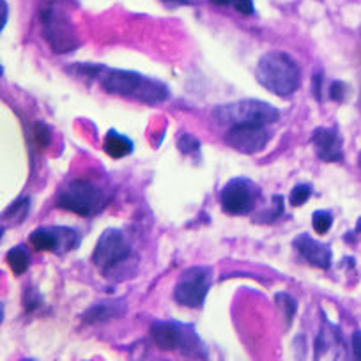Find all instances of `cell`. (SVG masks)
<instances>
[{
  "instance_id": "cell-14",
  "label": "cell",
  "mask_w": 361,
  "mask_h": 361,
  "mask_svg": "<svg viewBox=\"0 0 361 361\" xmlns=\"http://www.w3.org/2000/svg\"><path fill=\"white\" fill-rule=\"evenodd\" d=\"M125 312V299H105V301H99V303L87 308L82 315V321L87 322V324H101V322H108L112 319L120 317Z\"/></svg>"
},
{
  "instance_id": "cell-26",
  "label": "cell",
  "mask_w": 361,
  "mask_h": 361,
  "mask_svg": "<svg viewBox=\"0 0 361 361\" xmlns=\"http://www.w3.org/2000/svg\"><path fill=\"white\" fill-rule=\"evenodd\" d=\"M353 349H354V357H356V360H361V331H354Z\"/></svg>"
},
{
  "instance_id": "cell-3",
  "label": "cell",
  "mask_w": 361,
  "mask_h": 361,
  "mask_svg": "<svg viewBox=\"0 0 361 361\" xmlns=\"http://www.w3.org/2000/svg\"><path fill=\"white\" fill-rule=\"evenodd\" d=\"M215 117L222 125L267 126L278 119V110L267 103L257 101V99H241V101L215 108Z\"/></svg>"
},
{
  "instance_id": "cell-27",
  "label": "cell",
  "mask_w": 361,
  "mask_h": 361,
  "mask_svg": "<svg viewBox=\"0 0 361 361\" xmlns=\"http://www.w3.org/2000/svg\"><path fill=\"white\" fill-rule=\"evenodd\" d=\"M312 85H314V94L315 98L321 101L322 94H321V89H322V75H314V78H312Z\"/></svg>"
},
{
  "instance_id": "cell-22",
  "label": "cell",
  "mask_w": 361,
  "mask_h": 361,
  "mask_svg": "<svg viewBox=\"0 0 361 361\" xmlns=\"http://www.w3.org/2000/svg\"><path fill=\"white\" fill-rule=\"evenodd\" d=\"M34 137H36V142L41 147H46L51 140V133L44 122H36V126H34Z\"/></svg>"
},
{
  "instance_id": "cell-2",
  "label": "cell",
  "mask_w": 361,
  "mask_h": 361,
  "mask_svg": "<svg viewBox=\"0 0 361 361\" xmlns=\"http://www.w3.org/2000/svg\"><path fill=\"white\" fill-rule=\"evenodd\" d=\"M298 64L284 51L266 53L257 64V80L266 91L277 96H291L299 87Z\"/></svg>"
},
{
  "instance_id": "cell-5",
  "label": "cell",
  "mask_w": 361,
  "mask_h": 361,
  "mask_svg": "<svg viewBox=\"0 0 361 361\" xmlns=\"http://www.w3.org/2000/svg\"><path fill=\"white\" fill-rule=\"evenodd\" d=\"M44 39L57 53H68L78 46V36L71 20L55 8H46L41 13Z\"/></svg>"
},
{
  "instance_id": "cell-28",
  "label": "cell",
  "mask_w": 361,
  "mask_h": 361,
  "mask_svg": "<svg viewBox=\"0 0 361 361\" xmlns=\"http://www.w3.org/2000/svg\"><path fill=\"white\" fill-rule=\"evenodd\" d=\"M0 6H2V22H0V29L4 30L6 23H8V2H6V0H0Z\"/></svg>"
},
{
  "instance_id": "cell-16",
  "label": "cell",
  "mask_w": 361,
  "mask_h": 361,
  "mask_svg": "<svg viewBox=\"0 0 361 361\" xmlns=\"http://www.w3.org/2000/svg\"><path fill=\"white\" fill-rule=\"evenodd\" d=\"M30 211V198L22 197L16 202H13L8 209L2 215V223L6 225H16V223H22L27 218Z\"/></svg>"
},
{
  "instance_id": "cell-17",
  "label": "cell",
  "mask_w": 361,
  "mask_h": 361,
  "mask_svg": "<svg viewBox=\"0 0 361 361\" xmlns=\"http://www.w3.org/2000/svg\"><path fill=\"white\" fill-rule=\"evenodd\" d=\"M8 264L9 267L13 270L15 274H23L30 266V253L27 250V246L18 245V246H13L11 250L8 252Z\"/></svg>"
},
{
  "instance_id": "cell-21",
  "label": "cell",
  "mask_w": 361,
  "mask_h": 361,
  "mask_svg": "<svg viewBox=\"0 0 361 361\" xmlns=\"http://www.w3.org/2000/svg\"><path fill=\"white\" fill-rule=\"evenodd\" d=\"M177 147L184 154H198L201 151V142L194 135H183L177 140Z\"/></svg>"
},
{
  "instance_id": "cell-19",
  "label": "cell",
  "mask_w": 361,
  "mask_h": 361,
  "mask_svg": "<svg viewBox=\"0 0 361 361\" xmlns=\"http://www.w3.org/2000/svg\"><path fill=\"white\" fill-rule=\"evenodd\" d=\"M312 225H314L315 232L317 234H326L329 232L333 225V216L329 211H315L312 215Z\"/></svg>"
},
{
  "instance_id": "cell-30",
  "label": "cell",
  "mask_w": 361,
  "mask_h": 361,
  "mask_svg": "<svg viewBox=\"0 0 361 361\" xmlns=\"http://www.w3.org/2000/svg\"><path fill=\"white\" fill-rule=\"evenodd\" d=\"M163 2H172V4H190V0H163Z\"/></svg>"
},
{
  "instance_id": "cell-4",
  "label": "cell",
  "mask_w": 361,
  "mask_h": 361,
  "mask_svg": "<svg viewBox=\"0 0 361 361\" xmlns=\"http://www.w3.org/2000/svg\"><path fill=\"white\" fill-rule=\"evenodd\" d=\"M55 204L57 208L75 213V215L92 216L101 209L103 191L89 181L75 179L58 191Z\"/></svg>"
},
{
  "instance_id": "cell-31",
  "label": "cell",
  "mask_w": 361,
  "mask_h": 361,
  "mask_svg": "<svg viewBox=\"0 0 361 361\" xmlns=\"http://www.w3.org/2000/svg\"><path fill=\"white\" fill-rule=\"evenodd\" d=\"M360 167H361V156H360Z\"/></svg>"
},
{
  "instance_id": "cell-20",
  "label": "cell",
  "mask_w": 361,
  "mask_h": 361,
  "mask_svg": "<svg viewBox=\"0 0 361 361\" xmlns=\"http://www.w3.org/2000/svg\"><path fill=\"white\" fill-rule=\"evenodd\" d=\"M277 303L280 305L281 310H284L285 322H287V324H291L292 319H294L296 310H298V303L294 301V298H291L289 294H278L277 296Z\"/></svg>"
},
{
  "instance_id": "cell-1",
  "label": "cell",
  "mask_w": 361,
  "mask_h": 361,
  "mask_svg": "<svg viewBox=\"0 0 361 361\" xmlns=\"http://www.w3.org/2000/svg\"><path fill=\"white\" fill-rule=\"evenodd\" d=\"M80 68H84L85 75L96 78L101 89H105L110 94L139 99L147 105H156V103L165 101L168 98L167 85L149 77H144L137 71L108 70V68L101 66Z\"/></svg>"
},
{
  "instance_id": "cell-13",
  "label": "cell",
  "mask_w": 361,
  "mask_h": 361,
  "mask_svg": "<svg viewBox=\"0 0 361 361\" xmlns=\"http://www.w3.org/2000/svg\"><path fill=\"white\" fill-rule=\"evenodd\" d=\"M314 146L317 149V156L322 161H340L343 158V140L335 128H317L312 135Z\"/></svg>"
},
{
  "instance_id": "cell-8",
  "label": "cell",
  "mask_w": 361,
  "mask_h": 361,
  "mask_svg": "<svg viewBox=\"0 0 361 361\" xmlns=\"http://www.w3.org/2000/svg\"><path fill=\"white\" fill-rule=\"evenodd\" d=\"M32 246L41 252L68 253L78 248L80 245V234L70 227H37L29 236Z\"/></svg>"
},
{
  "instance_id": "cell-10",
  "label": "cell",
  "mask_w": 361,
  "mask_h": 361,
  "mask_svg": "<svg viewBox=\"0 0 361 361\" xmlns=\"http://www.w3.org/2000/svg\"><path fill=\"white\" fill-rule=\"evenodd\" d=\"M270 133L260 125H237L230 126L225 135V142L239 153L255 154L266 147Z\"/></svg>"
},
{
  "instance_id": "cell-25",
  "label": "cell",
  "mask_w": 361,
  "mask_h": 361,
  "mask_svg": "<svg viewBox=\"0 0 361 361\" xmlns=\"http://www.w3.org/2000/svg\"><path fill=\"white\" fill-rule=\"evenodd\" d=\"M23 303H25V308L27 310H36L37 305L41 303V296L37 294L36 291H32V289H29V291L25 292V298H23Z\"/></svg>"
},
{
  "instance_id": "cell-9",
  "label": "cell",
  "mask_w": 361,
  "mask_h": 361,
  "mask_svg": "<svg viewBox=\"0 0 361 361\" xmlns=\"http://www.w3.org/2000/svg\"><path fill=\"white\" fill-rule=\"evenodd\" d=\"M257 195H259V190H257V186L250 179H230L229 183L225 184V188L222 190L223 211L234 216L248 215L255 208Z\"/></svg>"
},
{
  "instance_id": "cell-6",
  "label": "cell",
  "mask_w": 361,
  "mask_h": 361,
  "mask_svg": "<svg viewBox=\"0 0 361 361\" xmlns=\"http://www.w3.org/2000/svg\"><path fill=\"white\" fill-rule=\"evenodd\" d=\"M129 255H132V245L126 239L125 232L119 229H106L96 243L92 262L101 271H108L125 262Z\"/></svg>"
},
{
  "instance_id": "cell-12",
  "label": "cell",
  "mask_w": 361,
  "mask_h": 361,
  "mask_svg": "<svg viewBox=\"0 0 361 361\" xmlns=\"http://www.w3.org/2000/svg\"><path fill=\"white\" fill-rule=\"evenodd\" d=\"M294 248L298 250L299 255L303 257L308 264L321 270H328L331 266V248L324 243H319L308 234H301L294 239Z\"/></svg>"
},
{
  "instance_id": "cell-18",
  "label": "cell",
  "mask_w": 361,
  "mask_h": 361,
  "mask_svg": "<svg viewBox=\"0 0 361 361\" xmlns=\"http://www.w3.org/2000/svg\"><path fill=\"white\" fill-rule=\"evenodd\" d=\"M310 195H312L310 184H298V186L292 188L291 195H289V204L294 205V208H299V205H303L305 202L310 198Z\"/></svg>"
},
{
  "instance_id": "cell-24",
  "label": "cell",
  "mask_w": 361,
  "mask_h": 361,
  "mask_svg": "<svg viewBox=\"0 0 361 361\" xmlns=\"http://www.w3.org/2000/svg\"><path fill=\"white\" fill-rule=\"evenodd\" d=\"M234 9L241 15H253L255 13V8H253V0H234L232 2Z\"/></svg>"
},
{
  "instance_id": "cell-7",
  "label": "cell",
  "mask_w": 361,
  "mask_h": 361,
  "mask_svg": "<svg viewBox=\"0 0 361 361\" xmlns=\"http://www.w3.org/2000/svg\"><path fill=\"white\" fill-rule=\"evenodd\" d=\"M211 287V274L205 267H190L179 278L174 291V299L188 308H198L204 305L205 296Z\"/></svg>"
},
{
  "instance_id": "cell-29",
  "label": "cell",
  "mask_w": 361,
  "mask_h": 361,
  "mask_svg": "<svg viewBox=\"0 0 361 361\" xmlns=\"http://www.w3.org/2000/svg\"><path fill=\"white\" fill-rule=\"evenodd\" d=\"M211 2L216 6H229V4H232L234 0H211Z\"/></svg>"
},
{
  "instance_id": "cell-11",
  "label": "cell",
  "mask_w": 361,
  "mask_h": 361,
  "mask_svg": "<svg viewBox=\"0 0 361 361\" xmlns=\"http://www.w3.org/2000/svg\"><path fill=\"white\" fill-rule=\"evenodd\" d=\"M154 343L163 350H179L188 346V329L184 324L172 321H158L151 326Z\"/></svg>"
},
{
  "instance_id": "cell-23",
  "label": "cell",
  "mask_w": 361,
  "mask_h": 361,
  "mask_svg": "<svg viewBox=\"0 0 361 361\" xmlns=\"http://www.w3.org/2000/svg\"><path fill=\"white\" fill-rule=\"evenodd\" d=\"M329 98L333 101H343L346 99V84H342V82H333L329 85Z\"/></svg>"
},
{
  "instance_id": "cell-15",
  "label": "cell",
  "mask_w": 361,
  "mask_h": 361,
  "mask_svg": "<svg viewBox=\"0 0 361 361\" xmlns=\"http://www.w3.org/2000/svg\"><path fill=\"white\" fill-rule=\"evenodd\" d=\"M103 149L112 158H125L133 153V142L128 137L117 133L115 129H108V133L105 135V142H103Z\"/></svg>"
}]
</instances>
